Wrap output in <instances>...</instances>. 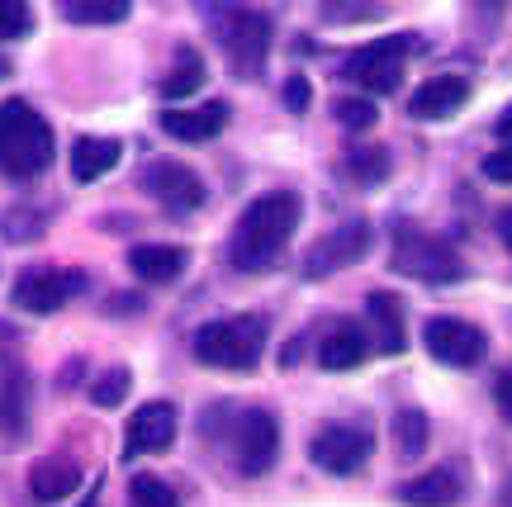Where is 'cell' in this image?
<instances>
[{"instance_id":"5bb4252c","label":"cell","mask_w":512,"mask_h":507,"mask_svg":"<svg viewBox=\"0 0 512 507\" xmlns=\"http://www.w3.org/2000/svg\"><path fill=\"white\" fill-rule=\"evenodd\" d=\"M470 100V81L465 76H432V81H422L413 100H408V114L413 119H451L456 109H465Z\"/></svg>"},{"instance_id":"4316f807","label":"cell","mask_w":512,"mask_h":507,"mask_svg":"<svg viewBox=\"0 0 512 507\" xmlns=\"http://www.w3.org/2000/svg\"><path fill=\"white\" fill-rule=\"evenodd\" d=\"M128 507H181V498H176L171 484L152 479V474H138V479L128 484Z\"/></svg>"},{"instance_id":"d6986e66","label":"cell","mask_w":512,"mask_h":507,"mask_svg":"<svg viewBox=\"0 0 512 507\" xmlns=\"http://www.w3.org/2000/svg\"><path fill=\"white\" fill-rule=\"evenodd\" d=\"M366 313H370V327H375V346H380L384 356H399L403 346H408V332H403V304L394 294L375 290L366 299Z\"/></svg>"},{"instance_id":"603a6c76","label":"cell","mask_w":512,"mask_h":507,"mask_svg":"<svg viewBox=\"0 0 512 507\" xmlns=\"http://www.w3.org/2000/svg\"><path fill=\"white\" fill-rule=\"evenodd\" d=\"M57 5H62V19L72 24H119L133 10V0H57Z\"/></svg>"},{"instance_id":"9c48e42d","label":"cell","mask_w":512,"mask_h":507,"mask_svg":"<svg viewBox=\"0 0 512 507\" xmlns=\"http://www.w3.org/2000/svg\"><path fill=\"white\" fill-rule=\"evenodd\" d=\"M143 190L171 214H195L204 204V181L185 162H171V157H157V162L143 166Z\"/></svg>"},{"instance_id":"9a60e30c","label":"cell","mask_w":512,"mask_h":507,"mask_svg":"<svg viewBox=\"0 0 512 507\" xmlns=\"http://www.w3.org/2000/svg\"><path fill=\"white\" fill-rule=\"evenodd\" d=\"M223 124H228V105L223 100H209V105H195V109H162V128L171 138L181 143H209L219 138Z\"/></svg>"},{"instance_id":"2e32d148","label":"cell","mask_w":512,"mask_h":507,"mask_svg":"<svg viewBox=\"0 0 512 507\" xmlns=\"http://www.w3.org/2000/svg\"><path fill=\"white\" fill-rule=\"evenodd\" d=\"M185 261H190V252H185V247H171V242H143V247L128 252L133 275L147 280V285H171V280H181Z\"/></svg>"},{"instance_id":"83f0119b","label":"cell","mask_w":512,"mask_h":507,"mask_svg":"<svg viewBox=\"0 0 512 507\" xmlns=\"http://www.w3.org/2000/svg\"><path fill=\"white\" fill-rule=\"evenodd\" d=\"M375 119H380V109L370 105L366 95H347V100H337V124H347L351 133H366V128H375Z\"/></svg>"},{"instance_id":"cb8c5ba5","label":"cell","mask_w":512,"mask_h":507,"mask_svg":"<svg viewBox=\"0 0 512 507\" xmlns=\"http://www.w3.org/2000/svg\"><path fill=\"white\" fill-rule=\"evenodd\" d=\"M200 86H204V57L190 53V48H181V53H176L171 76L162 81V95H166V100H185V95H195Z\"/></svg>"},{"instance_id":"ba28073f","label":"cell","mask_w":512,"mask_h":507,"mask_svg":"<svg viewBox=\"0 0 512 507\" xmlns=\"http://www.w3.org/2000/svg\"><path fill=\"white\" fill-rule=\"evenodd\" d=\"M422 346H427V356L441 365H456V370H470V365L484 361V332L475 323H465V318H427L422 327Z\"/></svg>"},{"instance_id":"5b68a950","label":"cell","mask_w":512,"mask_h":507,"mask_svg":"<svg viewBox=\"0 0 512 507\" xmlns=\"http://www.w3.org/2000/svg\"><path fill=\"white\" fill-rule=\"evenodd\" d=\"M408 48L413 38L408 34H394V38H375L366 48H356L347 57V76L370 95H394L403 81V62H408Z\"/></svg>"},{"instance_id":"ffe728a7","label":"cell","mask_w":512,"mask_h":507,"mask_svg":"<svg viewBox=\"0 0 512 507\" xmlns=\"http://www.w3.org/2000/svg\"><path fill=\"white\" fill-rule=\"evenodd\" d=\"M465 484H460L456 470H432V474H418V479H408L403 484V503L408 507H456Z\"/></svg>"},{"instance_id":"1f68e13d","label":"cell","mask_w":512,"mask_h":507,"mask_svg":"<svg viewBox=\"0 0 512 507\" xmlns=\"http://www.w3.org/2000/svg\"><path fill=\"white\" fill-rule=\"evenodd\" d=\"M484 176L498 185H512V143H503L498 152H489L484 157Z\"/></svg>"},{"instance_id":"f1b7e54d","label":"cell","mask_w":512,"mask_h":507,"mask_svg":"<svg viewBox=\"0 0 512 507\" xmlns=\"http://www.w3.org/2000/svg\"><path fill=\"white\" fill-rule=\"evenodd\" d=\"M323 15H328L332 24H361V19L380 15V5H375V0H328Z\"/></svg>"},{"instance_id":"ac0fdd59","label":"cell","mask_w":512,"mask_h":507,"mask_svg":"<svg viewBox=\"0 0 512 507\" xmlns=\"http://www.w3.org/2000/svg\"><path fill=\"white\" fill-rule=\"evenodd\" d=\"M119 157H124V143H119V138H95V133L76 138V147H72V181L76 185L100 181L105 171L119 166Z\"/></svg>"},{"instance_id":"7a4b0ae2","label":"cell","mask_w":512,"mask_h":507,"mask_svg":"<svg viewBox=\"0 0 512 507\" xmlns=\"http://www.w3.org/2000/svg\"><path fill=\"white\" fill-rule=\"evenodd\" d=\"M53 166V128L29 100L0 105V176L29 181Z\"/></svg>"},{"instance_id":"d6a6232c","label":"cell","mask_w":512,"mask_h":507,"mask_svg":"<svg viewBox=\"0 0 512 507\" xmlns=\"http://www.w3.org/2000/svg\"><path fill=\"white\" fill-rule=\"evenodd\" d=\"M309 100H313L309 81H304V76H290V81H285V105H290L294 114H304V109H309Z\"/></svg>"},{"instance_id":"d590c367","label":"cell","mask_w":512,"mask_h":507,"mask_svg":"<svg viewBox=\"0 0 512 507\" xmlns=\"http://www.w3.org/2000/svg\"><path fill=\"white\" fill-rule=\"evenodd\" d=\"M498 233H503V242H508V252H512V209L498 218Z\"/></svg>"},{"instance_id":"7402d4cb","label":"cell","mask_w":512,"mask_h":507,"mask_svg":"<svg viewBox=\"0 0 512 507\" xmlns=\"http://www.w3.org/2000/svg\"><path fill=\"white\" fill-rule=\"evenodd\" d=\"M389 432H394V451H399L403 460H418V455L427 451V436H432V427H427V413H418V408H399Z\"/></svg>"},{"instance_id":"8d00e7d4","label":"cell","mask_w":512,"mask_h":507,"mask_svg":"<svg viewBox=\"0 0 512 507\" xmlns=\"http://www.w3.org/2000/svg\"><path fill=\"white\" fill-rule=\"evenodd\" d=\"M5 72H10V67H5V62H0V76H5Z\"/></svg>"},{"instance_id":"6da1fadb","label":"cell","mask_w":512,"mask_h":507,"mask_svg":"<svg viewBox=\"0 0 512 507\" xmlns=\"http://www.w3.org/2000/svg\"><path fill=\"white\" fill-rule=\"evenodd\" d=\"M299 214L304 204L294 190H271L242 209L238 228H233V242H228V256L238 271H266L275 266V256L290 247L294 228H299Z\"/></svg>"},{"instance_id":"52a82bcc","label":"cell","mask_w":512,"mask_h":507,"mask_svg":"<svg viewBox=\"0 0 512 507\" xmlns=\"http://www.w3.org/2000/svg\"><path fill=\"white\" fill-rule=\"evenodd\" d=\"M370 242H375L370 223L366 218H351V223H342V228H332L328 237L313 242L309 256H304V275H309V280H323V275L347 271V266H356V261L370 252Z\"/></svg>"},{"instance_id":"e575fe53","label":"cell","mask_w":512,"mask_h":507,"mask_svg":"<svg viewBox=\"0 0 512 507\" xmlns=\"http://www.w3.org/2000/svg\"><path fill=\"white\" fill-rule=\"evenodd\" d=\"M498 138H503V143H512V105L503 109V119H498Z\"/></svg>"},{"instance_id":"30bf717a","label":"cell","mask_w":512,"mask_h":507,"mask_svg":"<svg viewBox=\"0 0 512 507\" xmlns=\"http://www.w3.org/2000/svg\"><path fill=\"white\" fill-rule=\"evenodd\" d=\"M280 455V422L266 408H247L233 432V460L242 474H266Z\"/></svg>"},{"instance_id":"d4e9b609","label":"cell","mask_w":512,"mask_h":507,"mask_svg":"<svg viewBox=\"0 0 512 507\" xmlns=\"http://www.w3.org/2000/svg\"><path fill=\"white\" fill-rule=\"evenodd\" d=\"M342 171H347L356 185H380L384 176H389V152H384V147H351Z\"/></svg>"},{"instance_id":"7c38bea8","label":"cell","mask_w":512,"mask_h":507,"mask_svg":"<svg viewBox=\"0 0 512 507\" xmlns=\"http://www.w3.org/2000/svg\"><path fill=\"white\" fill-rule=\"evenodd\" d=\"M81 290H86V275L81 271H53V266H43V271H24L15 280V304L24 313H57Z\"/></svg>"},{"instance_id":"4dcf8cb0","label":"cell","mask_w":512,"mask_h":507,"mask_svg":"<svg viewBox=\"0 0 512 507\" xmlns=\"http://www.w3.org/2000/svg\"><path fill=\"white\" fill-rule=\"evenodd\" d=\"M128 370H110L105 380H95V389H91V399L100 403V408H114V403H124L128 399Z\"/></svg>"},{"instance_id":"4fadbf2b","label":"cell","mask_w":512,"mask_h":507,"mask_svg":"<svg viewBox=\"0 0 512 507\" xmlns=\"http://www.w3.org/2000/svg\"><path fill=\"white\" fill-rule=\"evenodd\" d=\"M176 427H181V417L171 403H143L138 413L128 417V432H124V455H157L166 451L171 441H176Z\"/></svg>"},{"instance_id":"484cf974","label":"cell","mask_w":512,"mask_h":507,"mask_svg":"<svg viewBox=\"0 0 512 507\" xmlns=\"http://www.w3.org/2000/svg\"><path fill=\"white\" fill-rule=\"evenodd\" d=\"M5 389L10 394H0V417L10 422V432H24V417H29V380L19 375V370H10L5 375Z\"/></svg>"},{"instance_id":"44dd1931","label":"cell","mask_w":512,"mask_h":507,"mask_svg":"<svg viewBox=\"0 0 512 507\" xmlns=\"http://www.w3.org/2000/svg\"><path fill=\"white\" fill-rule=\"evenodd\" d=\"M366 351H370V342L361 327L337 323L328 337H323V346H318V365H323V370H356V365L366 361Z\"/></svg>"},{"instance_id":"8fae6325","label":"cell","mask_w":512,"mask_h":507,"mask_svg":"<svg viewBox=\"0 0 512 507\" xmlns=\"http://www.w3.org/2000/svg\"><path fill=\"white\" fill-rule=\"evenodd\" d=\"M309 455L318 470L328 474H356L366 465L370 455V432L366 427H342V422H332V427H318L309 441Z\"/></svg>"},{"instance_id":"3957f363","label":"cell","mask_w":512,"mask_h":507,"mask_svg":"<svg viewBox=\"0 0 512 507\" xmlns=\"http://www.w3.org/2000/svg\"><path fill=\"white\" fill-rule=\"evenodd\" d=\"M266 351V323L252 313H233V318H214L195 332V356L219 370H252Z\"/></svg>"},{"instance_id":"277c9868","label":"cell","mask_w":512,"mask_h":507,"mask_svg":"<svg viewBox=\"0 0 512 507\" xmlns=\"http://www.w3.org/2000/svg\"><path fill=\"white\" fill-rule=\"evenodd\" d=\"M389 261H394V271L413 275L422 285H451V280L465 275V261L456 256V247L432 233H422V228H399Z\"/></svg>"},{"instance_id":"f546056e","label":"cell","mask_w":512,"mask_h":507,"mask_svg":"<svg viewBox=\"0 0 512 507\" xmlns=\"http://www.w3.org/2000/svg\"><path fill=\"white\" fill-rule=\"evenodd\" d=\"M29 34V5L24 0H0V43Z\"/></svg>"},{"instance_id":"8992f818","label":"cell","mask_w":512,"mask_h":507,"mask_svg":"<svg viewBox=\"0 0 512 507\" xmlns=\"http://www.w3.org/2000/svg\"><path fill=\"white\" fill-rule=\"evenodd\" d=\"M219 38H223V53L233 62L238 76H261L266 67V53H271V19L256 15V10H233V15L219 24Z\"/></svg>"},{"instance_id":"836d02e7","label":"cell","mask_w":512,"mask_h":507,"mask_svg":"<svg viewBox=\"0 0 512 507\" xmlns=\"http://www.w3.org/2000/svg\"><path fill=\"white\" fill-rule=\"evenodd\" d=\"M494 403H498V413H503V417L512 422V365L503 370V375H498V384H494Z\"/></svg>"},{"instance_id":"e0dca14e","label":"cell","mask_w":512,"mask_h":507,"mask_svg":"<svg viewBox=\"0 0 512 507\" xmlns=\"http://www.w3.org/2000/svg\"><path fill=\"white\" fill-rule=\"evenodd\" d=\"M76 484H81V470L67 455H43V460L29 465V493L38 503H62V498L76 493Z\"/></svg>"}]
</instances>
